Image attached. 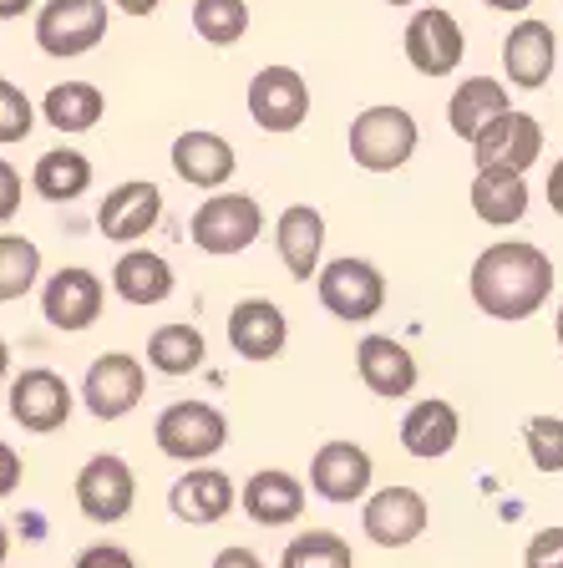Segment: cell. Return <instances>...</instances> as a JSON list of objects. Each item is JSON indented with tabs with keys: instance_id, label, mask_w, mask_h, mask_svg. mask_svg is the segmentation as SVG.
Returning <instances> with one entry per match:
<instances>
[{
	"instance_id": "c3c4849f",
	"label": "cell",
	"mask_w": 563,
	"mask_h": 568,
	"mask_svg": "<svg viewBox=\"0 0 563 568\" xmlns=\"http://www.w3.org/2000/svg\"><path fill=\"white\" fill-rule=\"evenodd\" d=\"M386 6H411V0H386Z\"/></svg>"
},
{
	"instance_id": "44dd1931",
	"label": "cell",
	"mask_w": 563,
	"mask_h": 568,
	"mask_svg": "<svg viewBox=\"0 0 563 568\" xmlns=\"http://www.w3.org/2000/svg\"><path fill=\"white\" fill-rule=\"evenodd\" d=\"M239 503H244V513L259 528H284V523H294L305 513V487H300V477L280 473V467H264V473H254L244 483Z\"/></svg>"
},
{
	"instance_id": "7a4b0ae2",
	"label": "cell",
	"mask_w": 563,
	"mask_h": 568,
	"mask_svg": "<svg viewBox=\"0 0 563 568\" xmlns=\"http://www.w3.org/2000/svg\"><path fill=\"white\" fill-rule=\"evenodd\" d=\"M153 442L173 462H209L219 447H229V416L209 402H173L158 416Z\"/></svg>"
},
{
	"instance_id": "e575fe53",
	"label": "cell",
	"mask_w": 563,
	"mask_h": 568,
	"mask_svg": "<svg viewBox=\"0 0 563 568\" xmlns=\"http://www.w3.org/2000/svg\"><path fill=\"white\" fill-rule=\"evenodd\" d=\"M31 128H36L31 97H26L16 82H6V77H0V148H6V142L31 138Z\"/></svg>"
},
{
	"instance_id": "277c9868",
	"label": "cell",
	"mask_w": 563,
	"mask_h": 568,
	"mask_svg": "<svg viewBox=\"0 0 563 568\" xmlns=\"http://www.w3.org/2000/svg\"><path fill=\"white\" fill-rule=\"evenodd\" d=\"M259 229H264V213H259V203L249 193H219V199L199 203L188 234H193V244L203 254H244L259 239Z\"/></svg>"
},
{
	"instance_id": "484cf974",
	"label": "cell",
	"mask_w": 563,
	"mask_h": 568,
	"mask_svg": "<svg viewBox=\"0 0 563 568\" xmlns=\"http://www.w3.org/2000/svg\"><path fill=\"white\" fill-rule=\"evenodd\" d=\"M112 290H118L128 305H163L173 295V264L153 248H128L112 270Z\"/></svg>"
},
{
	"instance_id": "e0dca14e",
	"label": "cell",
	"mask_w": 563,
	"mask_h": 568,
	"mask_svg": "<svg viewBox=\"0 0 563 568\" xmlns=\"http://www.w3.org/2000/svg\"><path fill=\"white\" fill-rule=\"evenodd\" d=\"M158 219H163V193H158L153 183H122V189H112L102 199V209H97V229H102L112 244L142 239Z\"/></svg>"
},
{
	"instance_id": "52a82bcc",
	"label": "cell",
	"mask_w": 563,
	"mask_h": 568,
	"mask_svg": "<svg viewBox=\"0 0 563 568\" xmlns=\"http://www.w3.org/2000/svg\"><path fill=\"white\" fill-rule=\"evenodd\" d=\"M142 390H148L142 361L112 351V355H97L92 361V371H87V381H82V402L97 422H122V416L142 402Z\"/></svg>"
},
{
	"instance_id": "d4e9b609",
	"label": "cell",
	"mask_w": 563,
	"mask_h": 568,
	"mask_svg": "<svg viewBox=\"0 0 563 568\" xmlns=\"http://www.w3.org/2000/svg\"><path fill=\"white\" fill-rule=\"evenodd\" d=\"M458 432H462V422H458V412H452V402H436L432 396V402H416L406 412V422H401V447H406L411 457L432 462L458 447Z\"/></svg>"
},
{
	"instance_id": "9a60e30c",
	"label": "cell",
	"mask_w": 563,
	"mask_h": 568,
	"mask_svg": "<svg viewBox=\"0 0 563 568\" xmlns=\"http://www.w3.org/2000/svg\"><path fill=\"white\" fill-rule=\"evenodd\" d=\"M310 487H315L325 503H355L371 487V457L355 442H325L310 462Z\"/></svg>"
},
{
	"instance_id": "83f0119b",
	"label": "cell",
	"mask_w": 563,
	"mask_h": 568,
	"mask_svg": "<svg viewBox=\"0 0 563 568\" xmlns=\"http://www.w3.org/2000/svg\"><path fill=\"white\" fill-rule=\"evenodd\" d=\"M31 189L41 193L47 203H71L82 199L92 189V163L71 148H51V153L36 158V173H31Z\"/></svg>"
},
{
	"instance_id": "cb8c5ba5",
	"label": "cell",
	"mask_w": 563,
	"mask_h": 568,
	"mask_svg": "<svg viewBox=\"0 0 563 568\" xmlns=\"http://www.w3.org/2000/svg\"><path fill=\"white\" fill-rule=\"evenodd\" d=\"M234 148L219 138V132H183L173 142V173L183 178L188 189H219L234 173Z\"/></svg>"
},
{
	"instance_id": "7bdbcfd3",
	"label": "cell",
	"mask_w": 563,
	"mask_h": 568,
	"mask_svg": "<svg viewBox=\"0 0 563 568\" xmlns=\"http://www.w3.org/2000/svg\"><path fill=\"white\" fill-rule=\"evenodd\" d=\"M36 0H0V21H16V16H26Z\"/></svg>"
},
{
	"instance_id": "74e56055",
	"label": "cell",
	"mask_w": 563,
	"mask_h": 568,
	"mask_svg": "<svg viewBox=\"0 0 563 568\" xmlns=\"http://www.w3.org/2000/svg\"><path fill=\"white\" fill-rule=\"evenodd\" d=\"M16 209H21V173L0 158V224H11Z\"/></svg>"
},
{
	"instance_id": "4316f807",
	"label": "cell",
	"mask_w": 563,
	"mask_h": 568,
	"mask_svg": "<svg viewBox=\"0 0 563 568\" xmlns=\"http://www.w3.org/2000/svg\"><path fill=\"white\" fill-rule=\"evenodd\" d=\"M472 213H477L482 224H493V229L517 224V219L529 213V183H523V173L482 168V173L472 178Z\"/></svg>"
},
{
	"instance_id": "4fadbf2b",
	"label": "cell",
	"mask_w": 563,
	"mask_h": 568,
	"mask_svg": "<svg viewBox=\"0 0 563 568\" xmlns=\"http://www.w3.org/2000/svg\"><path fill=\"white\" fill-rule=\"evenodd\" d=\"M472 153H477V173L482 168L529 173V168L543 158V128H539V118H529V112H507L497 128H487L477 142H472Z\"/></svg>"
},
{
	"instance_id": "6da1fadb",
	"label": "cell",
	"mask_w": 563,
	"mask_h": 568,
	"mask_svg": "<svg viewBox=\"0 0 563 568\" xmlns=\"http://www.w3.org/2000/svg\"><path fill=\"white\" fill-rule=\"evenodd\" d=\"M472 305L493 320H529L533 310H543L553 290V260L539 244H523V239H503V244H487L472 264Z\"/></svg>"
},
{
	"instance_id": "8d00e7d4",
	"label": "cell",
	"mask_w": 563,
	"mask_h": 568,
	"mask_svg": "<svg viewBox=\"0 0 563 568\" xmlns=\"http://www.w3.org/2000/svg\"><path fill=\"white\" fill-rule=\"evenodd\" d=\"M71 568H138V564H132V554L128 548H118V544H92V548L77 554V564Z\"/></svg>"
},
{
	"instance_id": "8fae6325",
	"label": "cell",
	"mask_w": 563,
	"mask_h": 568,
	"mask_svg": "<svg viewBox=\"0 0 563 568\" xmlns=\"http://www.w3.org/2000/svg\"><path fill=\"white\" fill-rule=\"evenodd\" d=\"M361 523H365V538H371V544L406 548L426 532L432 513H426V497L416 493V487H381V493L365 503Z\"/></svg>"
},
{
	"instance_id": "1f68e13d",
	"label": "cell",
	"mask_w": 563,
	"mask_h": 568,
	"mask_svg": "<svg viewBox=\"0 0 563 568\" xmlns=\"http://www.w3.org/2000/svg\"><path fill=\"white\" fill-rule=\"evenodd\" d=\"M193 31L209 47H234L249 31V6L244 0H193Z\"/></svg>"
},
{
	"instance_id": "f546056e",
	"label": "cell",
	"mask_w": 563,
	"mask_h": 568,
	"mask_svg": "<svg viewBox=\"0 0 563 568\" xmlns=\"http://www.w3.org/2000/svg\"><path fill=\"white\" fill-rule=\"evenodd\" d=\"M203 355H209V345H203V335L193 331V325H158L153 341H148V366L163 371V376L199 371Z\"/></svg>"
},
{
	"instance_id": "7c38bea8",
	"label": "cell",
	"mask_w": 563,
	"mask_h": 568,
	"mask_svg": "<svg viewBox=\"0 0 563 568\" xmlns=\"http://www.w3.org/2000/svg\"><path fill=\"white\" fill-rule=\"evenodd\" d=\"M462 51H468V41H462V26L452 11H416L406 26V61L422 77H446V71L462 67Z\"/></svg>"
},
{
	"instance_id": "b9f144b4",
	"label": "cell",
	"mask_w": 563,
	"mask_h": 568,
	"mask_svg": "<svg viewBox=\"0 0 563 568\" xmlns=\"http://www.w3.org/2000/svg\"><path fill=\"white\" fill-rule=\"evenodd\" d=\"M112 6H118V11H128V16H153L163 0H112Z\"/></svg>"
},
{
	"instance_id": "7dc6e473",
	"label": "cell",
	"mask_w": 563,
	"mask_h": 568,
	"mask_svg": "<svg viewBox=\"0 0 563 568\" xmlns=\"http://www.w3.org/2000/svg\"><path fill=\"white\" fill-rule=\"evenodd\" d=\"M559 345H563V305H559Z\"/></svg>"
},
{
	"instance_id": "5bb4252c",
	"label": "cell",
	"mask_w": 563,
	"mask_h": 568,
	"mask_svg": "<svg viewBox=\"0 0 563 568\" xmlns=\"http://www.w3.org/2000/svg\"><path fill=\"white\" fill-rule=\"evenodd\" d=\"M41 310H47L57 331H87L102 315V280L92 270H82V264L57 270L47 280V290H41Z\"/></svg>"
},
{
	"instance_id": "ffe728a7",
	"label": "cell",
	"mask_w": 563,
	"mask_h": 568,
	"mask_svg": "<svg viewBox=\"0 0 563 568\" xmlns=\"http://www.w3.org/2000/svg\"><path fill=\"white\" fill-rule=\"evenodd\" d=\"M284 335H290V325H284L280 305H270V300H239L229 310V345L244 361H274L284 351Z\"/></svg>"
},
{
	"instance_id": "60d3db41",
	"label": "cell",
	"mask_w": 563,
	"mask_h": 568,
	"mask_svg": "<svg viewBox=\"0 0 563 568\" xmlns=\"http://www.w3.org/2000/svg\"><path fill=\"white\" fill-rule=\"evenodd\" d=\"M549 203H553V213L563 219V158L553 163V173H549Z\"/></svg>"
},
{
	"instance_id": "7402d4cb",
	"label": "cell",
	"mask_w": 563,
	"mask_h": 568,
	"mask_svg": "<svg viewBox=\"0 0 563 568\" xmlns=\"http://www.w3.org/2000/svg\"><path fill=\"white\" fill-rule=\"evenodd\" d=\"M355 366H361V381L375 390V396H386V402H396V396H406L411 386H416V361H411V351L401 341H391V335H365L361 351H355Z\"/></svg>"
},
{
	"instance_id": "ee69618b",
	"label": "cell",
	"mask_w": 563,
	"mask_h": 568,
	"mask_svg": "<svg viewBox=\"0 0 563 568\" xmlns=\"http://www.w3.org/2000/svg\"><path fill=\"white\" fill-rule=\"evenodd\" d=\"M482 6H493V11H529L533 0H482Z\"/></svg>"
},
{
	"instance_id": "ba28073f",
	"label": "cell",
	"mask_w": 563,
	"mask_h": 568,
	"mask_svg": "<svg viewBox=\"0 0 563 568\" xmlns=\"http://www.w3.org/2000/svg\"><path fill=\"white\" fill-rule=\"evenodd\" d=\"M132 497H138V477L118 452H102L77 473V508L92 523H122L132 513Z\"/></svg>"
},
{
	"instance_id": "d6a6232c",
	"label": "cell",
	"mask_w": 563,
	"mask_h": 568,
	"mask_svg": "<svg viewBox=\"0 0 563 568\" xmlns=\"http://www.w3.org/2000/svg\"><path fill=\"white\" fill-rule=\"evenodd\" d=\"M41 280V248L21 234H0V300H21Z\"/></svg>"
},
{
	"instance_id": "4dcf8cb0",
	"label": "cell",
	"mask_w": 563,
	"mask_h": 568,
	"mask_svg": "<svg viewBox=\"0 0 563 568\" xmlns=\"http://www.w3.org/2000/svg\"><path fill=\"white\" fill-rule=\"evenodd\" d=\"M280 568H355V554L341 532L310 528L300 538H290V548L280 554Z\"/></svg>"
},
{
	"instance_id": "f6af8a7d",
	"label": "cell",
	"mask_w": 563,
	"mask_h": 568,
	"mask_svg": "<svg viewBox=\"0 0 563 568\" xmlns=\"http://www.w3.org/2000/svg\"><path fill=\"white\" fill-rule=\"evenodd\" d=\"M6 371H11V351H6V341H0V381H6Z\"/></svg>"
},
{
	"instance_id": "5b68a950",
	"label": "cell",
	"mask_w": 563,
	"mask_h": 568,
	"mask_svg": "<svg viewBox=\"0 0 563 568\" xmlns=\"http://www.w3.org/2000/svg\"><path fill=\"white\" fill-rule=\"evenodd\" d=\"M315 284H320V305L335 320H351V325L375 320L381 305H386V280H381V270L371 260H351V254L330 260Z\"/></svg>"
},
{
	"instance_id": "ac0fdd59",
	"label": "cell",
	"mask_w": 563,
	"mask_h": 568,
	"mask_svg": "<svg viewBox=\"0 0 563 568\" xmlns=\"http://www.w3.org/2000/svg\"><path fill=\"white\" fill-rule=\"evenodd\" d=\"M553 67H559V41H553V26L523 21V26H513V31H507V41H503V71L513 77V87H529V92H539V87L553 77Z\"/></svg>"
},
{
	"instance_id": "d590c367",
	"label": "cell",
	"mask_w": 563,
	"mask_h": 568,
	"mask_svg": "<svg viewBox=\"0 0 563 568\" xmlns=\"http://www.w3.org/2000/svg\"><path fill=\"white\" fill-rule=\"evenodd\" d=\"M523 568H563V528H539L523 548Z\"/></svg>"
},
{
	"instance_id": "9c48e42d",
	"label": "cell",
	"mask_w": 563,
	"mask_h": 568,
	"mask_svg": "<svg viewBox=\"0 0 563 568\" xmlns=\"http://www.w3.org/2000/svg\"><path fill=\"white\" fill-rule=\"evenodd\" d=\"M249 118L264 132H294L310 118V87L294 67H264L249 82Z\"/></svg>"
},
{
	"instance_id": "3957f363",
	"label": "cell",
	"mask_w": 563,
	"mask_h": 568,
	"mask_svg": "<svg viewBox=\"0 0 563 568\" xmlns=\"http://www.w3.org/2000/svg\"><path fill=\"white\" fill-rule=\"evenodd\" d=\"M416 153V122L406 106H365L351 122V158L365 173H396Z\"/></svg>"
},
{
	"instance_id": "f35d334b",
	"label": "cell",
	"mask_w": 563,
	"mask_h": 568,
	"mask_svg": "<svg viewBox=\"0 0 563 568\" xmlns=\"http://www.w3.org/2000/svg\"><path fill=\"white\" fill-rule=\"evenodd\" d=\"M16 483H21V457H16V447L0 442V497L16 493Z\"/></svg>"
},
{
	"instance_id": "2e32d148",
	"label": "cell",
	"mask_w": 563,
	"mask_h": 568,
	"mask_svg": "<svg viewBox=\"0 0 563 568\" xmlns=\"http://www.w3.org/2000/svg\"><path fill=\"white\" fill-rule=\"evenodd\" d=\"M168 508L178 513V523H193V528H213V523L229 518L234 508V483L219 467H193L188 477H178L173 493H168Z\"/></svg>"
},
{
	"instance_id": "30bf717a",
	"label": "cell",
	"mask_w": 563,
	"mask_h": 568,
	"mask_svg": "<svg viewBox=\"0 0 563 568\" xmlns=\"http://www.w3.org/2000/svg\"><path fill=\"white\" fill-rule=\"evenodd\" d=\"M71 406H77L71 402V386L47 366H31L11 381V416H16V426H26V432H36V437H47V432L67 426Z\"/></svg>"
},
{
	"instance_id": "8992f818",
	"label": "cell",
	"mask_w": 563,
	"mask_h": 568,
	"mask_svg": "<svg viewBox=\"0 0 563 568\" xmlns=\"http://www.w3.org/2000/svg\"><path fill=\"white\" fill-rule=\"evenodd\" d=\"M107 36V0H47L36 16V41L47 57H82Z\"/></svg>"
},
{
	"instance_id": "bcb514c9",
	"label": "cell",
	"mask_w": 563,
	"mask_h": 568,
	"mask_svg": "<svg viewBox=\"0 0 563 568\" xmlns=\"http://www.w3.org/2000/svg\"><path fill=\"white\" fill-rule=\"evenodd\" d=\"M6 554H11V532L0 528V564H6Z\"/></svg>"
},
{
	"instance_id": "ab89813d",
	"label": "cell",
	"mask_w": 563,
	"mask_h": 568,
	"mask_svg": "<svg viewBox=\"0 0 563 568\" xmlns=\"http://www.w3.org/2000/svg\"><path fill=\"white\" fill-rule=\"evenodd\" d=\"M213 568H264V558H259L254 548H223V554L213 558Z\"/></svg>"
},
{
	"instance_id": "603a6c76",
	"label": "cell",
	"mask_w": 563,
	"mask_h": 568,
	"mask_svg": "<svg viewBox=\"0 0 563 568\" xmlns=\"http://www.w3.org/2000/svg\"><path fill=\"white\" fill-rule=\"evenodd\" d=\"M507 112H513V106H507V87L493 82V77H468V82L452 92V102H446L452 132L468 142H477L487 128H497Z\"/></svg>"
},
{
	"instance_id": "836d02e7",
	"label": "cell",
	"mask_w": 563,
	"mask_h": 568,
	"mask_svg": "<svg viewBox=\"0 0 563 568\" xmlns=\"http://www.w3.org/2000/svg\"><path fill=\"white\" fill-rule=\"evenodd\" d=\"M523 442H529V457L539 473H563V416H533L523 426Z\"/></svg>"
},
{
	"instance_id": "f1b7e54d",
	"label": "cell",
	"mask_w": 563,
	"mask_h": 568,
	"mask_svg": "<svg viewBox=\"0 0 563 568\" xmlns=\"http://www.w3.org/2000/svg\"><path fill=\"white\" fill-rule=\"evenodd\" d=\"M102 92H97L92 82H61L47 92V102H41V118L51 122L57 132H87L97 128V118H102Z\"/></svg>"
},
{
	"instance_id": "d6986e66",
	"label": "cell",
	"mask_w": 563,
	"mask_h": 568,
	"mask_svg": "<svg viewBox=\"0 0 563 568\" xmlns=\"http://www.w3.org/2000/svg\"><path fill=\"white\" fill-rule=\"evenodd\" d=\"M274 244L280 260L294 280H320V248H325V219L310 203H290L274 224Z\"/></svg>"
}]
</instances>
